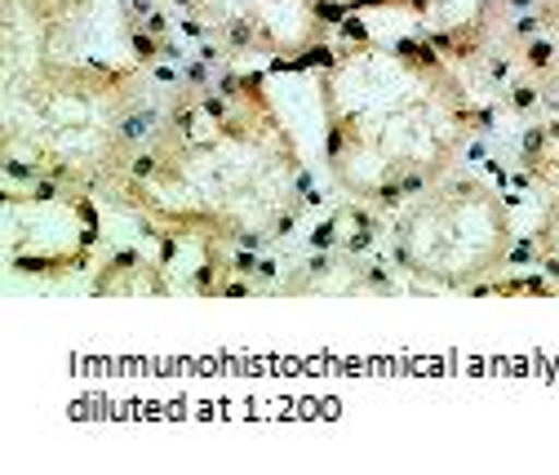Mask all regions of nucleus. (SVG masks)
Returning a JSON list of instances; mask_svg holds the SVG:
<instances>
[{"instance_id":"1","label":"nucleus","mask_w":559,"mask_h":475,"mask_svg":"<svg viewBox=\"0 0 559 475\" xmlns=\"http://www.w3.org/2000/svg\"><path fill=\"white\" fill-rule=\"evenodd\" d=\"M103 200L138 227L240 253L298 227L311 169L262 72H195L160 98L152 133Z\"/></svg>"},{"instance_id":"2","label":"nucleus","mask_w":559,"mask_h":475,"mask_svg":"<svg viewBox=\"0 0 559 475\" xmlns=\"http://www.w3.org/2000/svg\"><path fill=\"white\" fill-rule=\"evenodd\" d=\"M324 169L365 210H404L466 156L493 120L488 103L427 40H356L324 54Z\"/></svg>"},{"instance_id":"3","label":"nucleus","mask_w":559,"mask_h":475,"mask_svg":"<svg viewBox=\"0 0 559 475\" xmlns=\"http://www.w3.org/2000/svg\"><path fill=\"white\" fill-rule=\"evenodd\" d=\"M143 62L40 54L5 62V178L103 195L156 124Z\"/></svg>"},{"instance_id":"4","label":"nucleus","mask_w":559,"mask_h":475,"mask_svg":"<svg viewBox=\"0 0 559 475\" xmlns=\"http://www.w3.org/2000/svg\"><path fill=\"white\" fill-rule=\"evenodd\" d=\"M346 19L337 0H124V27L138 40V62L200 49L218 62L271 58L298 67L329 54L333 27Z\"/></svg>"},{"instance_id":"5","label":"nucleus","mask_w":559,"mask_h":475,"mask_svg":"<svg viewBox=\"0 0 559 475\" xmlns=\"http://www.w3.org/2000/svg\"><path fill=\"white\" fill-rule=\"evenodd\" d=\"M520 258L507 195L479 174H444L391 223V262L431 289L484 294Z\"/></svg>"},{"instance_id":"6","label":"nucleus","mask_w":559,"mask_h":475,"mask_svg":"<svg viewBox=\"0 0 559 475\" xmlns=\"http://www.w3.org/2000/svg\"><path fill=\"white\" fill-rule=\"evenodd\" d=\"M98 195L67 182H10L5 191V262L14 276L67 281L98 258Z\"/></svg>"},{"instance_id":"7","label":"nucleus","mask_w":559,"mask_h":475,"mask_svg":"<svg viewBox=\"0 0 559 475\" xmlns=\"http://www.w3.org/2000/svg\"><path fill=\"white\" fill-rule=\"evenodd\" d=\"M90 10V0H5V62H27L40 54H72L67 32H72Z\"/></svg>"},{"instance_id":"8","label":"nucleus","mask_w":559,"mask_h":475,"mask_svg":"<svg viewBox=\"0 0 559 475\" xmlns=\"http://www.w3.org/2000/svg\"><path fill=\"white\" fill-rule=\"evenodd\" d=\"M520 178L533 187H559V116H542L520 139Z\"/></svg>"},{"instance_id":"9","label":"nucleus","mask_w":559,"mask_h":475,"mask_svg":"<svg viewBox=\"0 0 559 475\" xmlns=\"http://www.w3.org/2000/svg\"><path fill=\"white\" fill-rule=\"evenodd\" d=\"M533 258H537V266L546 271V281L559 294V187L550 191L546 210H542V218L533 227Z\"/></svg>"},{"instance_id":"10","label":"nucleus","mask_w":559,"mask_h":475,"mask_svg":"<svg viewBox=\"0 0 559 475\" xmlns=\"http://www.w3.org/2000/svg\"><path fill=\"white\" fill-rule=\"evenodd\" d=\"M346 14H360V10H382V14H431L436 0H337Z\"/></svg>"},{"instance_id":"11","label":"nucleus","mask_w":559,"mask_h":475,"mask_svg":"<svg viewBox=\"0 0 559 475\" xmlns=\"http://www.w3.org/2000/svg\"><path fill=\"white\" fill-rule=\"evenodd\" d=\"M537 14L546 19V27H550V36L559 40V0H537Z\"/></svg>"}]
</instances>
